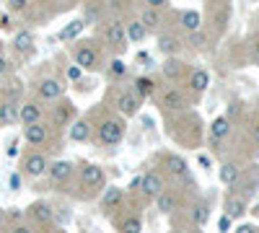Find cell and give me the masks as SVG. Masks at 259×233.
<instances>
[{"label":"cell","instance_id":"cell-1","mask_svg":"<svg viewBox=\"0 0 259 233\" xmlns=\"http://www.w3.org/2000/svg\"><path fill=\"white\" fill-rule=\"evenodd\" d=\"M202 117L194 114V112H182V114H174L168 117V135L177 145L182 148H200L202 143Z\"/></svg>","mask_w":259,"mask_h":233},{"label":"cell","instance_id":"cell-2","mask_svg":"<svg viewBox=\"0 0 259 233\" xmlns=\"http://www.w3.org/2000/svg\"><path fill=\"white\" fill-rule=\"evenodd\" d=\"M104 189H106V171L104 168L99 163H91V161L78 163V184L73 187L70 195L80 202H91V200L104 195Z\"/></svg>","mask_w":259,"mask_h":233},{"label":"cell","instance_id":"cell-3","mask_svg":"<svg viewBox=\"0 0 259 233\" xmlns=\"http://www.w3.org/2000/svg\"><path fill=\"white\" fill-rule=\"evenodd\" d=\"M127 135V119H122L114 112H106L99 117L96 127H94V140L101 148H119V143Z\"/></svg>","mask_w":259,"mask_h":233},{"label":"cell","instance_id":"cell-4","mask_svg":"<svg viewBox=\"0 0 259 233\" xmlns=\"http://www.w3.org/2000/svg\"><path fill=\"white\" fill-rule=\"evenodd\" d=\"M73 60H75V68H80V70H85V73H96V70L104 68L101 47L96 44L94 39L75 41V47H73Z\"/></svg>","mask_w":259,"mask_h":233},{"label":"cell","instance_id":"cell-5","mask_svg":"<svg viewBox=\"0 0 259 233\" xmlns=\"http://www.w3.org/2000/svg\"><path fill=\"white\" fill-rule=\"evenodd\" d=\"M156 104L158 109L166 114V117H174V114H182L187 112L189 107V96L182 86H163L158 94H156Z\"/></svg>","mask_w":259,"mask_h":233},{"label":"cell","instance_id":"cell-6","mask_svg":"<svg viewBox=\"0 0 259 233\" xmlns=\"http://www.w3.org/2000/svg\"><path fill=\"white\" fill-rule=\"evenodd\" d=\"M75 119H78V109L70 99L62 96L60 101H55L50 107V127H55V132L57 130H70V124Z\"/></svg>","mask_w":259,"mask_h":233},{"label":"cell","instance_id":"cell-7","mask_svg":"<svg viewBox=\"0 0 259 233\" xmlns=\"http://www.w3.org/2000/svg\"><path fill=\"white\" fill-rule=\"evenodd\" d=\"M101 41H104V47H109L112 52L122 55L127 50V29L119 18H112V21H106L104 24V31H101Z\"/></svg>","mask_w":259,"mask_h":233},{"label":"cell","instance_id":"cell-8","mask_svg":"<svg viewBox=\"0 0 259 233\" xmlns=\"http://www.w3.org/2000/svg\"><path fill=\"white\" fill-rule=\"evenodd\" d=\"M140 99L133 94V88H119L114 96H112V109L114 114H119L122 119H130L140 112Z\"/></svg>","mask_w":259,"mask_h":233},{"label":"cell","instance_id":"cell-9","mask_svg":"<svg viewBox=\"0 0 259 233\" xmlns=\"http://www.w3.org/2000/svg\"><path fill=\"white\" fill-rule=\"evenodd\" d=\"M233 195H239L241 200H251L254 197V192L259 189V166H246V168H241V176H239V181H236L233 187Z\"/></svg>","mask_w":259,"mask_h":233},{"label":"cell","instance_id":"cell-10","mask_svg":"<svg viewBox=\"0 0 259 233\" xmlns=\"http://www.w3.org/2000/svg\"><path fill=\"white\" fill-rule=\"evenodd\" d=\"M47 168H50V161L41 151H29V153H24V158H21V174L29 176V179L45 176Z\"/></svg>","mask_w":259,"mask_h":233},{"label":"cell","instance_id":"cell-11","mask_svg":"<svg viewBox=\"0 0 259 233\" xmlns=\"http://www.w3.org/2000/svg\"><path fill=\"white\" fill-rule=\"evenodd\" d=\"M62 96H65V83H62L60 78L47 75V78H41V80L36 83V101H50V104H55V101H60Z\"/></svg>","mask_w":259,"mask_h":233},{"label":"cell","instance_id":"cell-12","mask_svg":"<svg viewBox=\"0 0 259 233\" xmlns=\"http://www.w3.org/2000/svg\"><path fill=\"white\" fill-rule=\"evenodd\" d=\"M166 189V179H163V174L161 171H145L143 174V187H140V197H143V202H150V200H156L161 192Z\"/></svg>","mask_w":259,"mask_h":233},{"label":"cell","instance_id":"cell-13","mask_svg":"<svg viewBox=\"0 0 259 233\" xmlns=\"http://www.w3.org/2000/svg\"><path fill=\"white\" fill-rule=\"evenodd\" d=\"M26 218L31 225H39V228H47L52 220H55V210L47 200H36L26 207Z\"/></svg>","mask_w":259,"mask_h":233},{"label":"cell","instance_id":"cell-14","mask_svg":"<svg viewBox=\"0 0 259 233\" xmlns=\"http://www.w3.org/2000/svg\"><path fill=\"white\" fill-rule=\"evenodd\" d=\"M52 137V127L50 122H36V124H29L24 127V140L31 145V151H39V148H45Z\"/></svg>","mask_w":259,"mask_h":233},{"label":"cell","instance_id":"cell-15","mask_svg":"<svg viewBox=\"0 0 259 233\" xmlns=\"http://www.w3.org/2000/svg\"><path fill=\"white\" fill-rule=\"evenodd\" d=\"M161 168H163L161 174H166L171 179H187L189 176V166H187L184 156H179V153H163L161 156Z\"/></svg>","mask_w":259,"mask_h":233},{"label":"cell","instance_id":"cell-16","mask_svg":"<svg viewBox=\"0 0 259 233\" xmlns=\"http://www.w3.org/2000/svg\"><path fill=\"white\" fill-rule=\"evenodd\" d=\"M18 122L24 124V127L36 124V122H45V107H41V101H36V99H26V101H21Z\"/></svg>","mask_w":259,"mask_h":233},{"label":"cell","instance_id":"cell-17","mask_svg":"<svg viewBox=\"0 0 259 233\" xmlns=\"http://www.w3.org/2000/svg\"><path fill=\"white\" fill-rule=\"evenodd\" d=\"M75 168H78V166H75L73 161H55V163H50V168H47L50 181L57 184V187L68 184V181L73 179V174H75Z\"/></svg>","mask_w":259,"mask_h":233},{"label":"cell","instance_id":"cell-18","mask_svg":"<svg viewBox=\"0 0 259 233\" xmlns=\"http://www.w3.org/2000/svg\"><path fill=\"white\" fill-rule=\"evenodd\" d=\"M231 132H233V124H231L228 117H215L212 119V124H210V140H212L215 151H221V145L231 137Z\"/></svg>","mask_w":259,"mask_h":233},{"label":"cell","instance_id":"cell-19","mask_svg":"<svg viewBox=\"0 0 259 233\" xmlns=\"http://www.w3.org/2000/svg\"><path fill=\"white\" fill-rule=\"evenodd\" d=\"M161 70H163V75H166L171 83H177V80H182V78H189V73H192V68L187 65L184 60H179V57H166L163 65H161Z\"/></svg>","mask_w":259,"mask_h":233},{"label":"cell","instance_id":"cell-20","mask_svg":"<svg viewBox=\"0 0 259 233\" xmlns=\"http://www.w3.org/2000/svg\"><path fill=\"white\" fill-rule=\"evenodd\" d=\"M68 137L73 143H89L94 137V122L89 117H80L70 124V130H68Z\"/></svg>","mask_w":259,"mask_h":233},{"label":"cell","instance_id":"cell-21","mask_svg":"<svg viewBox=\"0 0 259 233\" xmlns=\"http://www.w3.org/2000/svg\"><path fill=\"white\" fill-rule=\"evenodd\" d=\"M223 210H226V218H231V220H241L246 213H249V202L246 200H241L239 195H233V192H228V197H226V205H223Z\"/></svg>","mask_w":259,"mask_h":233},{"label":"cell","instance_id":"cell-22","mask_svg":"<svg viewBox=\"0 0 259 233\" xmlns=\"http://www.w3.org/2000/svg\"><path fill=\"white\" fill-rule=\"evenodd\" d=\"M133 94H135L140 101L153 99V96L158 94V83H156V78H150V75H138V78L133 80Z\"/></svg>","mask_w":259,"mask_h":233},{"label":"cell","instance_id":"cell-23","mask_svg":"<svg viewBox=\"0 0 259 233\" xmlns=\"http://www.w3.org/2000/svg\"><path fill=\"white\" fill-rule=\"evenodd\" d=\"M11 47H13V52L21 55V57L34 55V34H31L29 29L16 31V36H13V41H11Z\"/></svg>","mask_w":259,"mask_h":233},{"label":"cell","instance_id":"cell-24","mask_svg":"<svg viewBox=\"0 0 259 233\" xmlns=\"http://www.w3.org/2000/svg\"><path fill=\"white\" fill-rule=\"evenodd\" d=\"M122 205H124V189H119V187H106L104 195H101L104 213H114V210H119Z\"/></svg>","mask_w":259,"mask_h":233},{"label":"cell","instance_id":"cell-25","mask_svg":"<svg viewBox=\"0 0 259 233\" xmlns=\"http://www.w3.org/2000/svg\"><path fill=\"white\" fill-rule=\"evenodd\" d=\"M117 233H143V218L140 213H124L119 220H114Z\"/></svg>","mask_w":259,"mask_h":233},{"label":"cell","instance_id":"cell-26","mask_svg":"<svg viewBox=\"0 0 259 233\" xmlns=\"http://www.w3.org/2000/svg\"><path fill=\"white\" fill-rule=\"evenodd\" d=\"M179 26L187 31V34H194L202 29V13L194 11V8H184L179 11Z\"/></svg>","mask_w":259,"mask_h":233},{"label":"cell","instance_id":"cell-27","mask_svg":"<svg viewBox=\"0 0 259 233\" xmlns=\"http://www.w3.org/2000/svg\"><path fill=\"white\" fill-rule=\"evenodd\" d=\"M187 86H189L192 94H205L207 86H210V73L205 68H194L187 78Z\"/></svg>","mask_w":259,"mask_h":233},{"label":"cell","instance_id":"cell-28","mask_svg":"<svg viewBox=\"0 0 259 233\" xmlns=\"http://www.w3.org/2000/svg\"><path fill=\"white\" fill-rule=\"evenodd\" d=\"M179 47H182V41H179V36H177L174 31H161V34H158V52H161V55L174 57V55L179 52Z\"/></svg>","mask_w":259,"mask_h":233},{"label":"cell","instance_id":"cell-29","mask_svg":"<svg viewBox=\"0 0 259 233\" xmlns=\"http://www.w3.org/2000/svg\"><path fill=\"white\" fill-rule=\"evenodd\" d=\"M177 205H179V195L174 192V189H168V187L156 197V207H158V213H163V215H171L177 210Z\"/></svg>","mask_w":259,"mask_h":233},{"label":"cell","instance_id":"cell-30","mask_svg":"<svg viewBox=\"0 0 259 233\" xmlns=\"http://www.w3.org/2000/svg\"><path fill=\"white\" fill-rule=\"evenodd\" d=\"M18 109L21 104L8 101V99H0V127H11L18 122Z\"/></svg>","mask_w":259,"mask_h":233},{"label":"cell","instance_id":"cell-31","mask_svg":"<svg viewBox=\"0 0 259 233\" xmlns=\"http://www.w3.org/2000/svg\"><path fill=\"white\" fill-rule=\"evenodd\" d=\"M239 176H241V166L236 163V161H226V163H221V168H218V179H221V184L233 187L236 181H239Z\"/></svg>","mask_w":259,"mask_h":233},{"label":"cell","instance_id":"cell-32","mask_svg":"<svg viewBox=\"0 0 259 233\" xmlns=\"http://www.w3.org/2000/svg\"><path fill=\"white\" fill-rule=\"evenodd\" d=\"M189 218H192V225L202 228L210 220V205L205 200H194L192 202V210H189Z\"/></svg>","mask_w":259,"mask_h":233},{"label":"cell","instance_id":"cell-33","mask_svg":"<svg viewBox=\"0 0 259 233\" xmlns=\"http://www.w3.org/2000/svg\"><path fill=\"white\" fill-rule=\"evenodd\" d=\"M140 24L145 26V31H153L161 26V8H150V6H143L140 8Z\"/></svg>","mask_w":259,"mask_h":233},{"label":"cell","instance_id":"cell-34","mask_svg":"<svg viewBox=\"0 0 259 233\" xmlns=\"http://www.w3.org/2000/svg\"><path fill=\"white\" fill-rule=\"evenodd\" d=\"M124 29H127V41H135V44H140V41L148 36V31H145V26L140 24L138 16L130 21V24H124Z\"/></svg>","mask_w":259,"mask_h":233},{"label":"cell","instance_id":"cell-35","mask_svg":"<svg viewBox=\"0 0 259 233\" xmlns=\"http://www.w3.org/2000/svg\"><path fill=\"white\" fill-rule=\"evenodd\" d=\"M124 75H127V65H124V60H119V57L109 60V65H106V78H109V80H122Z\"/></svg>","mask_w":259,"mask_h":233},{"label":"cell","instance_id":"cell-36","mask_svg":"<svg viewBox=\"0 0 259 233\" xmlns=\"http://www.w3.org/2000/svg\"><path fill=\"white\" fill-rule=\"evenodd\" d=\"M83 26H85V24H83V18H73L68 26H62L60 39H62V41H70V39H75V36L83 31Z\"/></svg>","mask_w":259,"mask_h":233},{"label":"cell","instance_id":"cell-37","mask_svg":"<svg viewBox=\"0 0 259 233\" xmlns=\"http://www.w3.org/2000/svg\"><path fill=\"white\" fill-rule=\"evenodd\" d=\"M21 91H24V86H21V80H18V78H11V80H8V86L3 88V99L21 104Z\"/></svg>","mask_w":259,"mask_h":233},{"label":"cell","instance_id":"cell-38","mask_svg":"<svg viewBox=\"0 0 259 233\" xmlns=\"http://www.w3.org/2000/svg\"><path fill=\"white\" fill-rule=\"evenodd\" d=\"M189 44H192L194 50H205V47H207V34H205V31L189 34Z\"/></svg>","mask_w":259,"mask_h":233},{"label":"cell","instance_id":"cell-39","mask_svg":"<svg viewBox=\"0 0 259 233\" xmlns=\"http://www.w3.org/2000/svg\"><path fill=\"white\" fill-rule=\"evenodd\" d=\"M249 135H251V143L259 148V109H256L254 117L249 119Z\"/></svg>","mask_w":259,"mask_h":233},{"label":"cell","instance_id":"cell-40","mask_svg":"<svg viewBox=\"0 0 259 233\" xmlns=\"http://www.w3.org/2000/svg\"><path fill=\"white\" fill-rule=\"evenodd\" d=\"M8 11H11V13H24V11H29V0H8Z\"/></svg>","mask_w":259,"mask_h":233},{"label":"cell","instance_id":"cell-41","mask_svg":"<svg viewBox=\"0 0 259 233\" xmlns=\"http://www.w3.org/2000/svg\"><path fill=\"white\" fill-rule=\"evenodd\" d=\"M89 18H96V21H101L104 18V8L101 6H89V8H85V18H83V24H85V21H89Z\"/></svg>","mask_w":259,"mask_h":233},{"label":"cell","instance_id":"cell-42","mask_svg":"<svg viewBox=\"0 0 259 233\" xmlns=\"http://www.w3.org/2000/svg\"><path fill=\"white\" fill-rule=\"evenodd\" d=\"M8 233H34V228L29 223H16V225H11Z\"/></svg>","mask_w":259,"mask_h":233},{"label":"cell","instance_id":"cell-43","mask_svg":"<svg viewBox=\"0 0 259 233\" xmlns=\"http://www.w3.org/2000/svg\"><path fill=\"white\" fill-rule=\"evenodd\" d=\"M251 60H254V65H259V34L251 39Z\"/></svg>","mask_w":259,"mask_h":233},{"label":"cell","instance_id":"cell-44","mask_svg":"<svg viewBox=\"0 0 259 233\" xmlns=\"http://www.w3.org/2000/svg\"><path fill=\"white\" fill-rule=\"evenodd\" d=\"M8 70H11V62H8V57L3 52H0V78L8 75Z\"/></svg>","mask_w":259,"mask_h":233},{"label":"cell","instance_id":"cell-45","mask_svg":"<svg viewBox=\"0 0 259 233\" xmlns=\"http://www.w3.org/2000/svg\"><path fill=\"white\" fill-rule=\"evenodd\" d=\"M80 75H83V70H80V68H75V65H70V68H68V78H70V80H80Z\"/></svg>","mask_w":259,"mask_h":233},{"label":"cell","instance_id":"cell-46","mask_svg":"<svg viewBox=\"0 0 259 233\" xmlns=\"http://www.w3.org/2000/svg\"><path fill=\"white\" fill-rule=\"evenodd\" d=\"M233 233H256V228H254L251 223H241V225H239V228H236Z\"/></svg>","mask_w":259,"mask_h":233},{"label":"cell","instance_id":"cell-47","mask_svg":"<svg viewBox=\"0 0 259 233\" xmlns=\"http://www.w3.org/2000/svg\"><path fill=\"white\" fill-rule=\"evenodd\" d=\"M228 225H231V218L223 215V218L218 220V230H221V233H228Z\"/></svg>","mask_w":259,"mask_h":233},{"label":"cell","instance_id":"cell-48","mask_svg":"<svg viewBox=\"0 0 259 233\" xmlns=\"http://www.w3.org/2000/svg\"><path fill=\"white\" fill-rule=\"evenodd\" d=\"M11 189H13V192H18V189H21V176L18 174L11 176Z\"/></svg>","mask_w":259,"mask_h":233},{"label":"cell","instance_id":"cell-49","mask_svg":"<svg viewBox=\"0 0 259 233\" xmlns=\"http://www.w3.org/2000/svg\"><path fill=\"white\" fill-rule=\"evenodd\" d=\"M11 24H8V16H0V29H8Z\"/></svg>","mask_w":259,"mask_h":233},{"label":"cell","instance_id":"cell-50","mask_svg":"<svg viewBox=\"0 0 259 233\" xmlns=\"http://www.w3.org/2000/svg\"><path fill=\"white\" fill-rule=\"evenodd\" d=\"M249 213H251V215H254V218H259V202H256V205H254V207H251V210H249Z\"/></svg>","mask_w":259,"mask_h":233},{"label":"cell","instance_id":"cell-51","mask_svg":"<svg viewBox=\"0 0 259 233\" xmlns=\"http://www.w3.org/2000/svg\"><path fill=\"white\" fill-rule=\"evenodd\" d=\"M200 163H202V166L207 168V166H210V158H207V156H200Z\"/></svg>","mask_w":259,"mask_h":233},{"label":"cell","instance_id":"cell-52","mask_svg":"<svg viewBox=\"0 0 259 233\" xmlns=\"http://www.w3.org/2000/svg\"><path fill=\"white\" fill-rule=\"evenodd\" d=\"M168 233H189V230H184V228H174V230H168Z\"/></svg>","mask_w":259,"mask_h":233},{"label":"cell","instance_id":"cell-53","mask_svg":"<svg viewBox=\"0 0 259 233\" xmlns=\"http://www.w3.org/2000/svg\"><path fill=\"white\" fill-rule=\"evenodd\" d=\"M47 233H65V230H60V228H52V230H47Z\"/></svg>","mask_w":259,"mask_h":233},{"label":"cell","instance_id":"cell-54","mask_svg":"<svg viewBox=\"0 0 259 233\" xmlns=\"http://www.w3.org/2000/svg\"><path fill=\"white\" fill-rule=\"evenodd\" d=\"M0 223H3V207H0Z\"/></svg>","mask_w":259,"mask_h":233},{"label":"cell","instance_id":"cell-55","mask_svg":"<svg viewBox=\"0 0 259 233\" xmlns=\"http://www.w3.org/2000/svg\"><path fill=\"white\" fill-rule=\"evenodd\" d=\"M0 47H3V41H0Z\"/></svg>","mask_w":259,"mask_h":233}]
</instances>
